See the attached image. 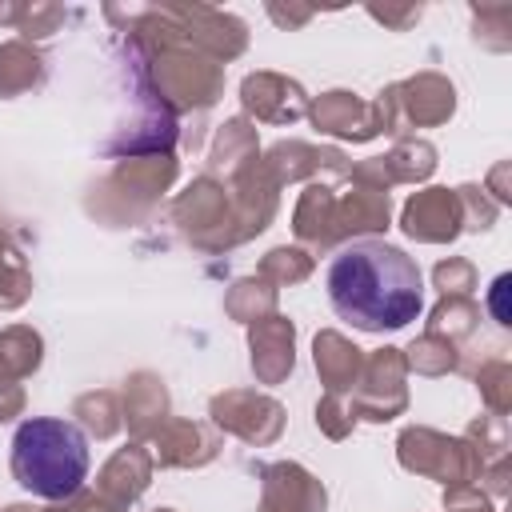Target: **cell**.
Here are the masks:
<instances>
[{
	"mask_svg": "<svg viewBox=\"0 0 512 512\" xmlns=\"http://www.w3.org/2000/svg\"><path fill=\"white\" fill-rule=\"evenodd\" d=\"M404 364L412 372H420V376H444V372H456L460 368V352H456V340H448L440 332H424L404 352Z\"/></svg>",
	"mask_w": 512,
	"mask_h": 512,
	"instance_id": "27",
	"label": "cell"
},
{
	"mask_svg": "<svg viewBox=\"0 0 512 512\" xmlns=\"http://www.w3.org/2000/svg\"><path fill=\"white\" fill-rule=\"evenodd\" d=\"M356 416L348 408V396H336V392H324L320 404H316V428L328 436V440H344L352 432Z\"/></svg>",
	"mask_w": 512,
	"mask_h": 512,
	"instance_id": "31",
	"label": "cell"
},
{
	"mask_svg": "<svg viewBox=\"0 0 512 512\" xmlns=\"http://www.w3.org/2000/svg\"><path fill=\"white\" fill-rule=\"evenodd\" d=\"M176 180V156L172 152H148V156H124L96 188L88 208L104 216L108 224H132L144 216Z\"/></svg>",
	"mask_w": 512,
	"mask_h": 512,
	"instance_id": "4",
	"label": "cell"
},
{
	"mask_svg": "<svg viewBox=\"0 0 512 512\" xmlns=\"http://www.w3.org/2000/svg\"><path fill=\"white\" fill-rule=\"evenodd\" d=\"M444 508H448V512H492V504L484 500V492H480L476 484L444 488Z\"/></svg>",
	"mask_w": 512,
	"mask_h": 512,
	"instance_id": "35",
	"label": "cell"
},
{
	"mask_svg": "<svg viewBox=\"0 0 512 512\" xmlns=\"http://www.w3.org/2000/svg\"><path fill=\"white\" fill-rule=\"evenodd\" d=\"M328 300L360 332H396L424 308L416 260L384 240H352L328 264Z\"/></svg>",
	"mask_w": 512,
	"mask_h": 512,
	"instance_id": "1",
	"label": "cell"
},
{
	"mask_svg": "<svg viewBox=\"0 0 512 512\" xmlns=\"http://www.w3.org/2000/svg\"><path fill=\"white\" fill-rule=\"evenodd\" d=\"M240 104L260 124H292L308 112V92L280 72H252L240 84Z\"/></svg>",
	"mask_w": 512,
	"mask_h": 512,
	"instance_id": "14",
	"label": "cell"
},
{
	"mask_svg": "<svg viewBox=\"0 0 512 512\" xmlns=\"http://www.w3.org/2000/svg\"><path fill=\"white\" fill-rule=\"evenodd\" d=\"M376 20H384V24H392V28H404V24H412L416 16H420V8H368Z\"/></svg>",
	"mask_w": 512,
	"mask_h": 512,
	"instance_id": "37",
	"label": "cell"
},
{
	"mask_svg": "<svg viewBox=\"0 0 512 512\" xmlns=\"http://www.w3.org/2000/svg\"><path fill=\"white\" fill-rule=\"evenodd\" d=\"M456 200H460V212H464V228H492L496 204L484 196V188L460 184V188H456Z\"/></svg>",
	"mask_w": 512,
	"mask_h": 512,
	"instance_id": "34",
	"label": "cell"
},
{
	"mask_svg": "<svg viewBox=\"0 0 512 512\" xmlns=\"http://www.w3.org/2000/svg\"><path fill=\"white\" fill-rule=\"evenodd\" d=\"M32 296V272L24 264V252L12 244V236L0 228V308L12 312Z\"/></svg>",
	"mask_w": 512,
	"mask_h": 512,
	"instance_id": "26",
	"label": "cell"
},
{
	"mask_svg": "<svg viewBox=\"0 0 512 512\" xmlns=\"http://www.w3.org/2000/svg\"><path fill=\"white\" fill-rule=\"evenodd\" d=\"M384 132H404V128H432L444 124L456 112V88L440 72H416L408 80H396L380 92L376 100Z\"/></svg>",
	"mask_w": 512,
	"mask_h": 512,
	"instance_id": "7",
	"label": "cell"
},
{
	"mask_svg": "<svg viewBox=\"0 0 512 512\" xmlns=\"http://www.w3.org/2000/svg\"><path fill=\"white\" fill-rule=\"evenodd\" d=\"M388 216H392L388 192H376V188H364V184H356L352 192H336L332 184L312 180L296 200L292 232L312 252H324L340 240L384 232Z\"/></svg>",
	"mask_w": 512,
	"mask_h": 512,
	"instance_id": "3",
	"label": "cell"
},
{
	"mask_svg": "<svg viewBox=\"0 0 512 512\" xmlns=\"http://www.w3.org/2000/svg\"><path fill=\"white\" fill-rule=\"evenodd\" d=\"M432 284L440 288V296H468L476 288V268L460 256H448L432 268Z\"/></svg>",
	"mask_w": 512,
	"mask_h": 512,
	"instance_id": "32",
	"label": "cell"
},
{
	"mask_svg": "<svg viewBox=\"0 0 512 512\" xmlns=\"http://www.w3.org/2000/svg\"><path fill=\"white\" fill-rule=\"evenodd\" d=\"M224 312L232 320H240V324H256V320H264V316L276 312V288L268 280H260V276H244V280H236L228 288Z\"/></svg>",
	"mask_w": 512,
	"mask_h": 512,
	"instance_id": "24",
	"label": "cell"
},
{
	"mask_svg": "<svg viewBox=\"0 0 512 512\" xmlns=\"http://www.w3.org/2000/svg\"><path fill=\"white\" fill-rule=\"evenodd\" d=\"M504 288H508V276H496V284H492V312H496V324H508V312H504Z\"/></svg>",
	"mask_w": 512,
	"mask_h": 512,
	"instance_id": "38",
	"label": "cell"
},
{
	"mask_svg": "<svg viewBox=\"0 0 512 512\" xmlns=\"http://www.w3.org/2000/svg\"><path fill=\"white\" fill-rule=\"evenodd\" d=\"M4 512H40V508H28V504H8Z\"/></svg>",
	"mask_w": 512,
	"mask_h": 512,
	"instance_id": "40",
	"label": "cell"
},
{
	"mask_svg": "<svg viewBox=\"0 0 512 512\" xmlns=\"http://www.w3.org/2000/svg\"><path fill=\"white\" fill-rule=\"evenodd\" d=\"M156 512H172V508H156Z\"/></svg>",
	"mask_w": 512,
	"mask_h": 512,
	"instance_id": "41",
	"label": "cell"
},
{
	"mask_svg": "<svg viewBox=\"0 0 512 512\" xmlns=\"http://www.w3.org/2000/svg\"><path fill=\"white\" fill-rule=\"evenodd\" d=\"M396 460L404 472H416V476H432L440 480L444 488H456V484H476L480 480V456L476 448L464 440V436H444L436 428H424V424H412L400 432L396 440Z\"/></svg>",
	"mask_w": 512,
	"mask_h": 512,
	"instance_id": "6",
	"label": "cell"
},
{
	"mask_svg": "<svg viewBox=\"0 0 512 512\" xmlns=\"http://www.w3.org/2000/svg\"><path fill=\"white\" fill-rule=\"evenodd\" d=\"M208 416H212V428L216 432H232L240 436L244 444H272L280 440L284 432V404L264 396V392H252V388H228L220 396L208 400Z\"/></svg>",
	"mask_w": 512,
	"mask_h": 512,
	"instance_id": "10",
	"label": "cell"
},
{
	"mask_svg": "<svg viewBox=\"0 0 512 512\" xmlns=\"http://www.w3.org/2000/svg\"><path fill=\"white\" fill-rule=\"evenodd\" d=\"M12 476L44 500H72L88 480V440L72 420L32 416L12 436Z\"/></svg>",
	"mask_w": 512,
	"mask_h": 512,
	"instance_id": "2",
	"label": "cell"
},
{
	"mask_svg": "<svg viewBox=\"0 0 512 512\" xmlns=\"http://www.w3.org/2000/svg\"><path fill=\"white\" fill-rule=\"evenodd\" d=\"M152 468H156V460H152V448H144V440L124 444L100 468L96 488L88 492L92 508L96 512H128L144 496V488L152 484Z\"/></svg>",
	"mask_w": 512,
	"mask_h": 512,
	"instance_id": "11",
	"label": "cell"
},
{
	"mask_svg": "<svg viewBox=\"0 0 512 512\" xmlns=\"http://www.w3.org/2000/svg\"><path fill=\"white\" fill-rule=\"evenodd\" d=\"M308 116L324 136H340V140H352V144H364V140L384 132L376 100H364V96L344 92V88L324 92L316 104H308Z\"/></svg>",
	"mask_w": 512,
	"mask_h": 512,
	"instance_id": "13",
	"label": "cell"
},
{
	"mask_svg": "<svg viewBox=\"0 0 512 512\" xmlns=\"http://www.w3.org/2000/svg\"><path fill=\"white\" fill-rule=\"evenodd\" d=\"M400 228L420 240V244H448L464 232V212L456 200V188H424L416 196H408L404 212H400Z\"/></svg>",
	"mask_w": 512,
	"mask_h": 512,
	"instance_id": "15",
	"label": "cell"
},
{
	"mask_svg": "<svg viewBox=\"0 0 512 512\" xmlns=\"http://www.w3.org/2000/svg\"><path fill=\"white\" fill-rule=\"evenodd\" d=\"M380 164V176L384 184H416V180H428L432 168H436V148L428 140H416V136H404L396 140V148L388 156H376Z\"/></svg>",
	"mask_w": 512,
	"mask_h": 512,
	"instance_id": "23",
	"label": "cell"
},
{
	"mask_svg": "<svg viewBox=\"0 0 512 512\" xmlns=\"http://www.w3.org/2000/svg\"><path fill=\"white\" fill-rule=\"evenodd\" d=\"M60 20H64V8L60 4H24L16 28H20L24 40H44V36H52L60 28Z\"/></svg>",
	"mask_w": 512,
	"mask_h": 512,
	"instance_id": "33",
	"label": "cell"
},
{
	"mask_svg": "<svg viewBox=\"0 0 512 512\" xmlns=\"http://www.w3.org/2000/svg\"><path fill=\"white\" fill-rule=\"evenodd\" d=\"M120 412L124 424L136 440H152V432L168 420V388L156 372L140 368L124 380V396H120Z\"/></svg>",
	"mask_w": 512,
	"mask_h": 512,
	"instance_id": "19",
	"label": "cell"
},
{
	"mask_svg": "<svg viewBox=\"0 0 512 512\" xmlns=\"http://www.w3.org/2000/svg\"><path fill=\"white\" fill-rule=\"evenodd\" d=\"M268 16L276 24H284V28H296V24L312 20V8H280V4H268Z\"/></svg>",
	"mask_w": 512,
	"mask_h": 512,
	"instance_id": "36",
	"label": "cell"
},
{
	"mask_svg": "<svg viewBox=\"0 0 512 512\" xmlns=\"http://www.w3.org/2000/svg\"><path fill=\"white\" fill-rule=\"evenodd\" d=\"M72 416L96 436V440H108V436H116L120 432V424H124V412H120V396L116 392H108V388H100V392H84V396H76V404H72Z\"/></svg>",
	"mask_w": 512,
	"mask_h": 512,
	"instance_id": "25",
	"label": "cell"
},
{
	"mask_svg": "<svg viewBox=\"0 0 512 512\" xmlns=\"http://www.w3.org/2000/svg\"><path fill=\"white\" fill-rule=\"evenodd\" d=\"M312 360H316L324 392H336V396H348L356 388V380H360V368H364V352L348 336H340L336 328L316 332Z\"/></svg>",
	"mask_w": 512,
	"mask_h": 512,
	"instance_id": "20",
	"label": "cell"
},
{
	"mask_svg": "<svg viewBox=\"0 0 512 512\" xmlns=\"http://www.w3.org/2000/svg\"><path fill=\"white\" fill-rule=\"evenodd\" d=\"M404 376H408V364H404V352L400 348H380V352L364 356L360 380L348 392L352 416L356 420H372V424H384V420L400 416L408 408Z\"/></svg>",
	"mask_w": 512,
	"mask_h": 512,
	"instance_id": "9",
	"label": "cell"
},
{
	"mask_svg": "<svg viewBox=\"0 0 512 512\" xmlns=\"http://www.w3.org/2000/svg\"><path fill=\"white\" fill-rule=\"evenodd\" d=\"M328 492L324 484L292 464V460H276L260 468V508L256 512H324Z\"/></svg>",
	"mask_w": 512,
	"mask_h": 512,
	"instance_id": "12",
	"label": "cell"
},
{
	"mask_svg": "<svg viewBox=\"0 0 512 512\" xmlns=\"http://www.w3.org/2000/svg\"><path fill=\"white\" fill-rule=\"evenodd\" d=\"M172 224L180 236L200 248V252H224L236 248V216H232V196L228 184L216 180L212 172L196 176L176 200H172Z\"/></svg>",
	"mask_w": 512,
	"mask_h": 512,
	"instance_id": "5",
	"label": "cell"
},
{
	"mask_svg": "<svg viewBox=\"0 0 512 512\" xmlns=\"http://www.w3.org/2000/svg\"><path fill=\"white\" fill-rule=\"evenodd\" d=\"M44 56L28 40L0 44V96H24L44 84Z\"/></svg>",
	"mask_w": 512,
	"mask_h": 512,
	"instance_id": "22",
	"label": "cell"
},
{
	"mask_svg": "<svg viewBox=\"0 0 512 512\" xmlns=\"http://www.w3.org/2000/svg\"><path fill=\"white\" fill-rule=\"evenodd\" d=\"M312 276V256L304 248H272L264 260H260V280H268L272 288H292L300 280Z\"/></svg>",
	"mask_w": 512,
	"mask_h": 512,
	"instance_id": "29",
	"label": "cell"
},
{
	"mask_svg": "<svg viewBox=\"0 0 512 512\" xmlns=\"http://www.w3.org/2000/svg\"><path fill=\"white\" fill-rule=\"evenodd\" d=\"M480 324V308L472 296H440V304L428 316V332H440L448 340H464L472 336Z\"/></svg>",
	"mask_w": 512,
	"mask_h": 512,
	"instance_id": "28",
	"label": "cell"
},
{
	"mask_svg": "<svg viewBox=\"0 0 512 512\" xmlns=\"http://www.w3.org/2000/svg\"><path fill=\"white\" fill-rule=\"evenodd\" d=\"M264 172L272 176L276 188L292 180H316V176H348V160L340 148H316L304 140H280L260 156Z\"/></svg>",
	"mask_w": 512,
	"mask_h": 512,
	"instance_id": "17",
	"label": "cell"
},
{
	"mask_svg": "<svg viewBox=\"0 0 512 512\" xmlns=\"http://www.w3.org/2000/svg\"><path fill=\"white\" fill-rule=\"evenodd\" d=\"M160 16L184 44H192L196 52H204L216 64L236 60L248 48V24L236 20L224 8H212V4H164Z\"/></svg>",
	"mask_w": 512,
	"mask_h": 512,
	"instance_id": "8",
	"label": "cell"
},
{
	"mask_svg": "<svg viewBox=\"0 0 512 512\" xmlns=\"http://www.w3.org/2000/svg\"><path fill=\"white\" fill-rule=\"evenodd\" d=\"M220 452V432L200 420H164L152 432V460L160 468H204Z\"/></svg>",
	"mask_w": 512,
	"mask_h": 512,
	"instance_id": "16",
	"label": "cell"
},
{
	"mask_svg": "<svg viewBox=\"0 0 512 512\" xmlns=\"http://www.w3.org/2000/svg\"><path fill=\"white\" fill-rule=\"evenodd\" d=\"M248 352H252V372L260 384H280L296 368V328L288 316L272 312L256 324H248Z\"/></svg>",
	"mask_w": 512,
	"mask_h": 512,
	"instance_id": "18",
	"label": "cell"
},
{
	"mask_svg": "<svg viewBox=\"0 0 512 512\" xmlns=\"http://www.w3.org/2000/svg\"><path fill=\"white\" fill-rule=\"evenodd\" d=\"M256 160H260V140H256L252 120H244V116L224 120L220 132H216V140H212L208 168L212 172H224V176H236L240 168H248Z\"/></svg>",
	"mask_w": 512,
	"mask_h": 512,
	"instance_id": "21",
	"label": "cell"
},
{
	"mask_svg": "<svg viewBox=\"0 0 512 512\" xmlns=\"http://www.w3.org/2000/svg\"><path fill=\"white\" fill-rule=\"evenodd\" d=\"M44 512H96L92 508V500H88V492L80 488L72 500H64V504H56V508H44Z\"/></svg>",
	"mask_w": 512,
	"mask_h": 512,
	"instance_id": "39",
	"label": "cell"
},
{
	"mask_svg": "<svg viewBox=\"0 0 512 512\" xmlns=\"http://www.w3.org/2000/svg\"><path fill=\"white\" fill-rule=\"evenodd\" d=\"M476 388H480L484 404L492 408V416H504L508 404H512V368H508V360H488L476 372Z\"/></svg>",
	"mask_w": 512,
	"mask_h": 512,
	"instance_id": "30",
	"label": "cell"
}]
</instances>
